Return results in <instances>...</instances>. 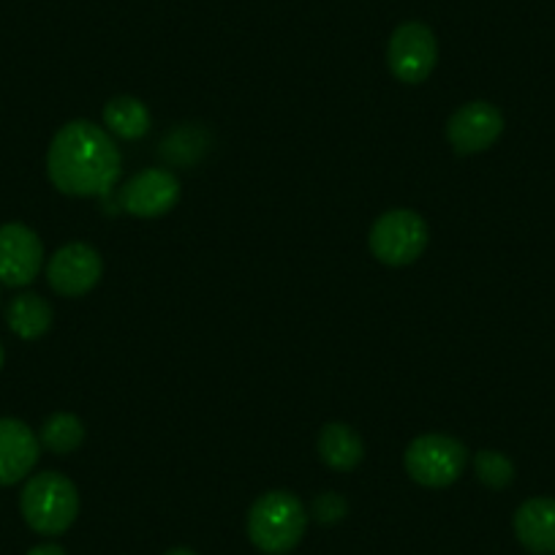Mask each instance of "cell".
Masks as SVG:
<instances>
[{"label": "cell", "instance_id": "cell-21", "mask_svg": "<svg viewBox=\"0 0 555 555\" xmlns=\"http://www.w3.org/2000/svg\"><path fill=\"white\" fill-rule=\"evenodd\" d=\"M3 360H7V354H3V346H0V367H3Z\"/></svg>", "mask_w": 555, "mask_h": 555}, {"label": "cell", "instance_id": "cell-8", "mask_svg": "<svg viewBox=\"0 0 555 555\" xmlns=\"http://www.w3.org/2000/svg\"><path fill=\"white\" fill-rule=\"evenodd\" d=\"M101 275H104V259L88 243L63 245L47 264V281L61 297H85L99 286Z\"/></svg>", "mask_w": 555, "mask_h": 555}, {"label": "cell", "instance_id": "cell-3", "mask_svg": "<svg viewBox=\"0 0 555 555\" xmlns=\"http://www.w3.org/2000/svg\"><path fill=\"white\" fill-rule=\"evenodd\" d=\"M25 522L41 537H61L79 515V490L66 474L41 472L25 482L20 495Z\"/></svg>", "mask_w": 555, "mask_h": 555}, {"label": "cell", "instance_id": "cell-6", "mask_svg": "<svg viewBox=\"0 0 555 555\" xmlns=\"http://www.w3.org/2000/svg\"><path fill=\"white\" fill-rule=\"evenodd\" d=\"M387 63L395 79L405 85H420L434 74L439 63V44L434 30L425 23H403L395 28L387 44Z\"/></svg>", "mask_w": 555, "mask_h": 555}, {"label": "cell", "instance_id": "cell-2", "mask_svg": "<svg viewBox=\"0 0 555 555\" xmlns=\"http://www.w3.org/2000/svg\"><path fill=\"white\" fill-rule=\"evenodd\" d=\"M308 512L289 490H270L248 512V539L267 555H286L302 542Z\"/></svg>", "mask_w": 555, "mask_h": 555}, {"label": "cell", "instance_id": "cell-14", "mask_svg": "<svg viewBox=\"0 0 555 555\" xmlns=\"http://www.w3.org/2000/svg\"><path fill=\"white\" fill-rule=\"evenodd\" d=\"M52 319H55V313H52L50 302L34 292L17 295L7 308L9 330L23 340L44 338L52 327Z\"/></svg>", "mask_w": 555, "mask_h": 555}, {"label": "cell", "instance_id": "cell-20", "mask_svg": "<svg viewBox=\"0 0 555 555\" xmlns=\"http://www.w3.org/2000/svg\"><path fill=\"white\" fill-rule=\"evenodd\" d=\"M164 555H199V553H194V550H189V547H175Z\"/></svg>", "mask_w": 555, "mask_h": 555}, {"label": "cell", "instance_id": "cell-7", "mask_svg": "<svg viewBox=\"0 0 555 555\" xmlns=\"http://www.w3.org/2000/svg\"><path fill=\"white\" fill-rule=\"evenodd\" d=\"M504 133V115L490 101H468L457 106L447 120V142L461 156L485 153Z\"/></svg>", "mask_w": 555, "mask_h": 555}, {"label": "cell", "instance_id": "cell-19", "mask_svg": "<svg viewBox=\"0 0 555 555\" xmlns=\"http://www.w3.org/2000/svg\"><path fill=\"white\" fill-rule=\"evenodd\" d=\"M28 555H66V550L61 544H36L28 550Z\"/></svg>", "mask_w": 555, "mask_h": 555}, {"label": "cell", "instance_id": "cell-10", "mask_svg": "<svg viewBox=\"0 0 555 555\" xmlns=\"http://www.w3.org/2000/svg\"><path fill=\"white\" fill-rule=\"evenodd\" d=\"M180 180L172 169H142L122 185V210L133 218H162L180 202Z\"/></svg>", "mask_w": 555, "mask_h": 555}, {"label": "cell", "instance_id": "cell-5", "mask_svg": "<svg viewBox=\"0 0 555 555\" xmlns=\"http://www.w3.org/2000/svg\"><path fill=\"white\" fill-rule=\"evenodd\" d=\"M430 243V229L420 212L405 210H387L376 218L367 234L371 254L387 267H405L414 264L425 254Z\"/></svg>", "mask_w": 555, "mask_h": 555}, {"label": "cell", "instance_id": "cell-15", "mask_svg": "<svg viewBox=\"0 0 555 555\" xmlns=\"http://www.w3.org/2000/svg\"><path fill=\"white\" fill-rule=\"evenodd\" d=\"M104 128L117 139L137 142L151 131V112L145 101L133 99V95H117L104 106Z\"/></svg>", "mask_w": 555, "mask_h": 555}, {"label": "cell", "instance_id": "cell-9", "mask_svg": "<svg viewBox=\"0 0 555 555\" xmlns=\"http://www.w3.org/2000/svg\"><path fill=\"white\" fill-rule=\"evenodd\" d=\"M44 267V243L25 223L0 227V284L20 289L30 286Z\"/></svg>", "mask_w": 555, "mask_h": 555}, {"label": "cell", "instance_id": "cell-12", "mask_svg": "<svg viewBox=\"0 0 555 555\" xmlns=\"http://www.w3.org/2000/svg\"><path fill=\"white\" fill-rule=\"evenodd\" d=\"M512 528L528 553L555 555V499L537 495L522 501L512 517Z\"/></svg>", "mask_w": 555, "mask_h": 555}, {"label": "cell", "instance_id": "cell-1", "mask_svg": "<svg viewBox=\"0 0 555 555\" xmlns=\"http://www.w3.org/2000/svg\"><path fill=\"white\" fill-rule=\"evenodd\" d=\"M120 151L104 126L72 120L52 137L47 151V175L61 194L79 199L106 196L120 180Z\"/></svg>", "mask_w": 555, "mask_h": 555}, {"label": "cell", "instance_id": "cell-13", "mask_svg": "<svg viewBox=\"0 0 555 555\" xmlns=\"http://www.w3.org/2000/svg\"><path fill=\"white\" fill-rule=\"evenodd\" d=\"M319 457L333 472H354L365 457V444L351 425L330 423L319 434Z\"/></svg>", "mask_w": 555, "mask_h": 555}, {"label": "cell", "instance_id": "cell-4", "mask_svg": "<svg viewBox=\"0 0 555 555\" xmlns=\"http://www.w3.org/2000/svg\"><path fill=\"white\" fill-rule=\"evenodd\" d=\"M468 461V447L463 441L444 434L416 436L403 452L405 474L423 488H450L452 482L463 477Z\"/></svg>", "mask_w": 555, "mask_h": 555}, {"label": "cell", "instance_id": "cell-16", "mask_svg": "<svg viewBox=\"0 0 555 555\" xmlns=\"http://www.w3.org/2000/svg\"><path fill=\"white\" fill-rule=\"evenodd\" d=\"M41 447L52 452V455H72L82 447L85 441V425L77 414L72 411H55L47 416V423L41 425L39 434Z\"/></svg>", "mask_w": 555, "mask_h": 555}, {"label": "cell", "instance_id": "cell-17", "mask_svg": "<svg viewBox=\"0 0 555 555\" xmlns=\"http://www.w3.org/2000/svg\"><path fill=\"white\" fill-rule=\"evenodd\" d=\"M474 472L479 482L490 490H504L515 482V463L495 450H479L474 455Z\"/></svg>", "mask_w": 555, "mask_h": 555}, {"label": "cell", "instance_id": "cell-18", "mask_svg": "<svg viewBox=\"0 0 555 555\" xmlns=\"http://www.w3.org/2000/svg\"><path fill=\"white\" fill-rule=\"evenodd\" d=\"M346 512H349V504H346V499H340L338 493H322L317 495V501H313V517H317L319 522H338L344 520Z\"/></svg>", "mask_w": 555, "mask_h": 555}, {"label": "cell", "instance_id": "cell-11", "mask_svg": "<svg viewBox=\"0 0 555 555\" xmlns=\"http://www.w3.org/2000/svg\"><path fill=\"white\" fill-rule=\"evenodd\" d=\"M41 441L23 420L0 416V488L17 485L36 468Z\"/></svg>", "mask_w": 555, "mask_h": 555}]
</instances>
